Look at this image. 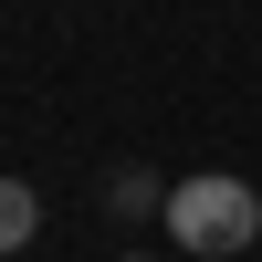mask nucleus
<instances>
[{
	"label": "nucleus",
	"mask_w": 262,
	"mask_h": 262,
	"mask_svg": "<svg viewBox=\"0 0 262 262\" xmlns=\"http://www.w3.org/2000/svg\"><path fill=\"white\" fill-rule=\"evenodd\" d=\"M32 231H42V210H32V189H21V179H0V252H21Z\"/></svg>",
	"instance_id": "nucleus-2"
},
{
	"label": "nucleus",
	"mask_w": 262,
	"mask_h": 262,
	"mask_svg": "<svg viewBox=\"0 0 262 262\" xmlns=\"http://www.w3.org/2000/svg\"><path fill=\"white\" fill-rule=\"evenodd\" d=\"M168 231H179V252L231 262V252L262 242V200H252V179H179L168 189Z\"/></svg>",
	"instance_id": "nucleus-1"
},
{
	"label": "nucleus",
	"mask_w": 262,
	"mask_h": 262,
	"mask_svg": "<svg viewBox=\"0 0 262 262\" xmlns=\"http://www.w3.org/2000/svg\"><path fill=\"white\" fill-rule=\"evenodd\" d=\"M116 210H168V189L147 179V168H126V179H116Z\"/></svg>",
	"instance_id": "nucleus-3"
}]
</instances>
